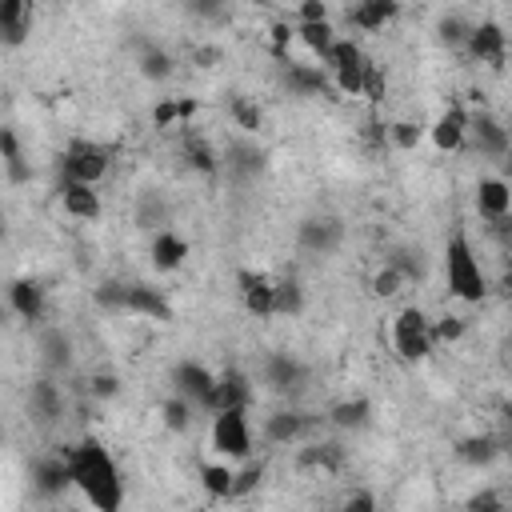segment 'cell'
<instances>
[{
  "instance_id": "1",
  "label": "cell",
  "mask_w": 512,
  "mask_h": 512,
  "mask_svg": "<svg viewBox=\"0 0 512 512\" xmlns=\"http://www.w3.org/2000/svg\"><path fill=\"white\" fill-rule=\"evenodd\" d=\"M64 460H68V476H72V488L96 508V512H120L124 508V476L112 460V452L96 440V436H84L76 444H60Z\"/></svg>"
},
{
  "instance_id": "2",
  "label": "cell",
  "mask_w": 512,
  "mask_h": 512,
  "mask_svg": "<svg viewBox=\"0 0 512 512\" xmlns=\"http://www.w3.org/2000/svg\"><path fill=\"white\" fill-rule=\"evenodd\" d=\"M444 284H448V296L460 304H484L488 300V276H484L480 256L464 232H452L444 244Z\"/></svg>"
},
{
  "instance_id": "3",
  "label": "cell",
  "mask_w": 512,
  "mask_h": 512,
  "mask_svg": "<svg viewBox=\"0 0 512 512\" xmlns=\"http://www.w3.org/2000/svg\"><path fill=\"white\" fill-rule=\"evenodd\" d=\"M428 324H432V316H428L420 304H404V308L392 316V324H388V344H392V352H396L404 364H420V360H428V356L436 352Z\"/></svg>"
},
{
  "instance_id": "4",
  "label": "cell",
  "mask_w": 512,
  "mask_h": 512,
  "mask_svg": "<svg viewBox=\"0 0 512 512\" xmlns=\"http://www.w3.org/2000/svg\"><path fill=\"white\" fill-rule=\"evenodd\" d=\"M208 448L220 460H248L256 440H252V424H248V408H220L212 412V428H208Z\"/></svg>"
},
{
  "instance_id": "5",
  "label": "cell",
  "mask_w": 512,
  "mask_h": 512,
  "mask_svg": "<svg viewBox=\"0 0 512 512\" xmlns=\"http://www.w3.org/2000/svg\"><path fill=\"white\" fill-rule=\"evenodd\" d=\"M108 168H112V148H104L96 140H72L56 160L60 180H80V184H96V188L108 176Z\"/></svg>"
},
{
  "instance_id": "6",
  "label": "cell",
  "mask_w": 512,
  "mask_h": 512,
  "mask_svg": "<svg viewBox=\"0 0 512 512\" xmlns=\"http://www.w3.org/2000/svg\"><path fill=\"white\" fill-rule=\"evenodd\" d=\"M508 128H504V120L496 116V112H488V108H476V112H468V132H464V148H472L480 160H492V164H504V156H508Z\"/></svg>"
},
{
  "instance_id": "7",
  "label": "cell",
  "mask_w": 512,
  "mask_h": 512,
  "mask_svg": "<svg viewBox=\"0 0 512 512\" xmlns=\"http://www.w3.org/2000/svg\"><path fill=\"white\" fill-rule=\"evenodd\" d=\"M316 428V416L304 412V408H272L260 424V440L272 444V448H296L300 440H308Z\"/></svg>"
},
{
  "instance_id": "8",
  "label": "cell",
  "mask_w": 512,
  "mask_h": 512,
  "mask_svg": "<svg viewBox=\"0 0 512 512\" xmlns=\"http://www.w3.org/2000/svg\"><path fill=\"white\" fill-rule=\"evenodd\" d=\"M260 380L276 396H300L304 384H308V364L292 352H268L260 360Z\"/></svg>"
},
{
  "instance_id": "9",
  "label": "cell",
  "mask_w": 512,
  "mask_h": 512,
  "mask_svg": "<svg viewBox=\"0 0 512 512\" xmlns=\"http://www.w3.org/2000/svg\"><path fill=\"white\" fill-rule=\"evenodd\" d=\"M252 376L240 368V364H228V368H220L216 372V380H212V388H208V396H204V408L200 412H220V408H248L252 404Z\"/></svg>"
},
{
  "instance_id": "10",
  "label": "cell",
  "mask_w": 512,
  "mask_h": 512,
  "mask_svg": "<svg viewBox=\"0 0 512 512\" xmlns=\"http://www.w3.org/2000/svg\"><path fill=\"white\" fill-rule=\"evenodd\" d=\"M344 244V224H340V216H328V212H320V216H304L300 224H296V248L304 252V256H332L336 248Z\"/></svg>"
},
{
  "instance_id": "11",
  "label": "cell",
  "mask_w": 512,
  "mask_h": 512,
  "mask_svg": "<svg viewBox=\"0 0 512 512\" xmlns=\"http://www.w3.org/2000/svg\"><path fill=\"white\" fill-rule=\"evenodd\" d=\"M292 464L304 476H340L344 464H348V452H344L340 440H316V436H308V440H300Z\"/></svg>"
},
{
  "instance_id": "12",
  "label": "cell",
  "mask_w": 512,
  "mask_h": 512,
  "mask_svg": "<svg viewBox=\"0 0 512 512\" xmlns=\"http://www.w3.org/2000/svg\"><path fill=\"white\" fill-rule=\"evenodd\" d=\"M464 56L484 64V68H504L508 60V32L500 20H480L468 28V40H464Z\"/></svg>"
},
{
  "instance_id": "13",
  "label": "cell",
  "mask_w": 512,
  "mask_h": 512,
  "mask_svg": "<svg viewBox=\"0 0 512 512\" xmlns=\"http://www.w3.org/2000/svg\"><path fill=\"white\" fill-rule=\"evenodd\" d=\"M4 300H8L12 316H20V320L32 324V328H40V324L48 320V288H44L40 280H32V276H16V280L4 288Z\"/></svg>"
},
{
  "instance_id": "14",
  "label": "cell",
  "mask_w": 512,
  "mask_h": 512,
  "mask_svg": "<svg viewBox=\"0 0 512 512\" xmlns=\"http://www.w3.org/2000/svg\"><path fill=\"white\" fill-rule=\"evenodd\" d=\"M272 288H276V276H268V272H260V268H240V272H236L240 304H244V312L256 316V320H272V316H276Z\"/></svg>"
},
{
  "instance_id": "15",
  "label": "cell",
  "mask_w": 512,
  "mask_h": 512,
  "mask_svg": "<svg viewBox=\"0 0 512 512\" xmlns=\"http://www.w3.org/2000/svg\"><path fill=\"white\" fill-rule=\"evenodd\" d=\"M36 352H40L44 372H52V376H64V372L76 364V340H72V332H64L60 324H40V332H36Z\"/></svg>"
},
{
  "instance_id": "16",
  "label": "cell",
  "mask_w": 512,
  "mask_h": 512,
  "mask_svg": "<svg viewBox=\"0 0 512 512\" xmlns=\"http://www.w3.org/2000/svg\"><path fill=\"white\" fill-rule=\"evenodd\" d=\"M64 408H68V404H64V392H60V384H56L52 372L28 384V420H32V424L56 428V424L64 420Z\"/></svg>"
},
{
  "instance_id": "17",
  "label": "cell",
  "mask_w": 512,
  "mask_h": 512,
  "mask_svg": "<svg viewBox=\"0 0 512 512\" xmlns=\"http://www.w3.org/2000/svg\"><path fill=\"white\" fill-rule=\"evenodd\" d=\"M476 212L504 232L508 228V212H512V184L504 176H480L476 180Z\"/></svg>"
},
{
  "instance_id": "18",
  "label": "cell",
  "mask_w": 512,
  "mask_h": 512,
  "mask_svg": "<svg viewBox=\"0 0 512 512\" xmlns=\"http://www.w3.org/2000/svg\"><path fill=\"white\" fill-rule=\"evenodd\" d=\"M464 132H468V108H464L460 100H452V104L424 128V136L432 140L436 152H460V148H464Z\"/></svg>"
},
{
  "instance_id": "19",
  "label": "cell",
  "mask_w": 512,
  "mask_h": 512,
  "mask_svg": "<svg viewBox=\"0 0 512 512\" xmlns=\"http://www.w3.org/2000/svg\"><path fill=\"white\" fill-rule=\"evenodd\" d=\"M212 380H216V372H212L208 364H200V360H180V364H172V372H168V388H172L176 396L192 400L196 412L204 408V396H208Z\"/></svg>"
},
{
  "instance_id": "20",
  "label": "cell",
  "mask_w": 512,
  "mask_h": 512,
  "mask_svg": "<svg viewBox=\"0 0 512 512\" xmlns=\"http://www.w3.org/2000/svg\"><path fill=\"white\" fill-rule=\"evenodd\" d=\"M280 84L288 96H324L332 92V80H328V68L320 64H300V60H284L280 64Z\"/></svg>"
},
{
  "instance_id": "21",
  "label": "cell",
  "mask_w": 512,
  "mask_h": 512,
  "mask_svg": "<svg viewBox=\"0 0 512 512\" xmlns=\"http://www.w3.org/2000/svg\"><path fill=\"white\" fill-rule=\"evenodd\" d=\"M32 488L40 500H60L68 488H72V476H68V460L64 452H48V456H36L32 464Z\"/></svg>"
},
{
  "instance_id": "22",
  "label": "cell",
  "mask_w": 512,
  "mask_h": 512,
  "mask_svg": "<svg viewBox=\"0 0 512 512\" xmlns=\"http://www.w3.org/2000/svg\"><path fill=\"white\" fill-rule=\"evenodd\" d=\"M60 192V208L72 216V220H84V224H96L104 216V200L96 192V184H80V180H60L56 184Z\"/></svg>"
},
{
  "instance_id": "23",
  "label": "cell",
  "mask_w": 512,
  "mask_h": 512,
  "mask_svg": "<svg viewBox=\"0 0 512 512\" xmlns=\"http://www.w3.org/2000/svg\"><path fill=\"white\" fill-rule=\"evenodd\" d=\"M124 312H128V316H140V320H160V324H168V320L176 316L172 300H168L160 288L140 284V280L128 284V292H124Z\"/></svg>"
},
{
  "instance_id": "24",
  "label": "cell",
  "mask_w": 512,
  "mask_h": 512,
  "mask_svg": "<svg viewBox=\"0 0 512 512\" xmlns=\"http://www.w3.org/2000/svg\"><path fill=\"white\" fill-rule=\"evenodd\" d=\"M148 256H152V268H156V272H176V268L192 256V244H188L176 228H168V224H164V228H156V232H152Z\"/></svg>"
},
{
  "instance_id": "25",
  "label": "cell",
  "mask_w": 512,
  "mask_h": 512,
  "mask_svg": "<svg viewBox=\"0 0 512 512\" xmlns=\"http://www.w3.org/2000/svg\"><path fill=\"white\" fill-rule=\"evenodd\" d=\"M372 400L368 396H344V400H336V404H328V412H324V424L328 428H336V432H360V428H368L372 424Z\"/></svg>"
},
{
  "instance_id": "26",
  "label": "cell",
  "mask_w": 512,
  "mask_h": 512,
  "mask_svg": "<svg viewBox=\"0 0 512 512\" xmlns=\"http://www.w3.org/2000/svg\"><path fill=\"white\" fill-rule=\"evenodd\" d=\"M452 452H456V460L468 464V468H492V464L504 456V440L492 436V432H472V436H460Z\"/></svg>"
},
{
  "instance_id": "27",
  "label": "cell",
  "mask_w": 512,
  "mask_h": 512,
  "mask_svg": "<svg viewBox=\"0 0 512 512\" xmlns=\"http://www.w3.org/2000/svg\"><path fill=\"white\" fill-rule=\"evenodd\" d=\"M200 112V100L196 96H160L152 104V128L160 132H172V128H188Z\"/></svg>"
},
{
  "instance_id": "28",
  "label": "cell",
  "mask_w": 512,
  "mask_h": 512,
  "mask_svg": "<svg viewBox=\"0 0 512 512\" xmlns=\"http://www.w3.org/2000/svg\"><path fill=\"white\" fill-rule=\"evenodd\" d=\"M400 16V0H356L348 8V24L356 32H380Z\"/></svg>"
},
{
  "instance_id": "29",
  "label": "cell",
  "mask_w": 512,
  "mask_h": 512,
  "mask_svg": "<svg viewBox=\"0 0 512 512\" xmlns=\"http://www.w3.org/2000/svg\"><path fill=\"white\" fill-rule=\"evenodd\" d=\"M0 164H4L8 184H28L32 180V164L24 160V144H20L12 124H0Z\"/></svg>"
},
{
  "instance_id": "30",
  "label": "cell",
  "mask_w": 512,
  "mask_h": 512,
  "mask_svg": "<svg viewBox=\"0 0 512 512\" xmlns=\"http://www.w3.org/2000/svg\"><path fill=\"white\" fill-rule=\"evenodd\" d=\"M32 28V0H0V44H24Z\"/></svg>"
},
{
  "instance_id": "31",
  "label": "cell",
  "mask_w": 512,
  "mask_h": 512,
  "mask_svg": "<svg viewBox=\"0 0 512 512\" xmlns=\"http://www.w3.org/2000/svg\"><path fill=\"white\" fill-rule=\"evenodd\" d=\"M180 156H184V164H188L192 172H200V176H216V172H220V152H216V144H212V140H204V136L184 132Z\"/></svg>"
},
{
  "instance_id": "32",
  "label": "cell",
  "mask_w": 512,
  "mask_h": 512,
  "mask_svg": "<svg viewBox=\"0 0 512 512\" xmlns=\"http://www.w3.org/2000/svg\"><path fill=\"white\" fill-rule=\"evenodd\" d=\"M220 168H232L236 176H256L264 168V148L252 136H244V140L228 144V152L220 156Z\"/></svg>"
},
{
  "instance_id": "33",
  "label": "cell",
  "mask_w": 512,
  "mask_h": 512,
  "mask_svg": "<svg viewBox=\"0 0 512 512\" xmlns=\"http://www.w3.org/2000/svg\"><path fill=\"white\" fill-rule=\"evenodd\" d=\"M296 24V20H292ZM332 40H336V28H332V20H316V24H296V44H304V52L316 60V64H324V56H328V48H332Z\"/></svg>"
},
{
  "instance_id": "34",
  "label": "cell",
  "mask_w": 512,
  "mask_h": 512,
  "mask_svg": "<svg viewBox=\"0 0 512 512\" xmlns=\"http://www.w3.org/2000/svg\"><path fill=\"white\" fill-rule=\"evenodd\" d=\"M136 72H140L144 80L160 84V80H168V76L176 72V56H172L168 48H160V44H144V48L136 52Z\"/></svg>"
},
{
  "instance_id": "35",
  "label": "cell",
  "mask_w": 512,
  "mask_h": 512,
  "mask_svg": "<svg viewBox=\"0 0 512 512\" xmlns=\"http://www.w3.org/2000/svg\"><path fill=\"white\" fill-rule=\"evenodd\" d=\"M272 304H276V316H284V320H296V316L304 312V304H308V296H304V284H300L296 276H276V288H272Z\"/></svg>"
},
{
  "instance_id": "36",
  "label": "cell",
  "mask_w": 512,
  "mask_h": 512,
  "mask_svg": "<svg viewBox=\"0 0 512 512\" xmlns=\"http://www.w3.org/2000/svg\"><path fill=\"white\" fill-rule=\"evenodd\" d=\"M232 460H204L200 464V488H204V496L208 500H228V492H232Z\"/></svg>"
},
{
  "instance_id": "37",
  "label": "cell",
  "mask_w": 512,
  "mask_h": 512,
  "mask_svg": "<svg viewBox=\"0 0 512 512\" xmlns=\"http://www.w3.org/2000/svg\"><path fill=\"white\" fill-rule=\"evenodd\" d=\"M392 268H400V276L408 280V284H416V280H424L428 276V260H424V248H416V244H396V248H388V256H384Z\"/></svg>"
},
{
  "instance_id": "38",
  "label": "cell",
  "mask_w": 512,
  "mask_h": 512,
  "mask_svg": "<svg viewBox=\"0 0 512 512\" xmlns=\"http://www.w3.org/2000/svg\"><path fill=\"white\" fill-rule=\"evenodd\" d=\"M192 420H196V404H192V400H184V396H176V392H168V396L160 400V424H164L168 432H188Z\"/></svg>"
},
{
  "instance_id": "39",
  "label": "cell",
  "mask_w": 512,
  "mask_h": 512,
  "mask_svg": "<svg viewBox=\"0 0 512 512\" xmlns=\"http://www.w3.org/2000/svg\"><path fill=\"white\" fill-rule=\"evenodd\" d=\"M364 72H368V56H360V60H352V64H340V68H332V72H328L332 92H340V96H364Z\"/></svg>"
},
{
  "instance_id": "40",
  "label": "cell",
  "mask_w": 512,
  "mask_h": 512,
  "mask_svg": "<svg viewBox=\"0 0 512 512\" xmlns=\"http://www.w3.org/2000/svg\"><path fill=\"white\" fill-rule=\"evenodd\" d=\"M164 224H168V200L160 192H140V200H136V228L156 232Z\"/></svg>"
},
{
  "instance_id": "41",
  "label": "cell",
  "mask_w": 512,
  "mask_h": 512,
  "mask_svg": "<svg viewBox=\"0 0 512 512\" xmlns=\"http://www.w3.org/2000/svg\"><path fill=\"white\" fill-rule=\"evenodd\" d=\"M228 116H232V124H236L244 136H256V132L264 128V108H260L256 100H248V96H232V100H228Z\"/></svg>"
},
{
  "instance_id": "42",
  "label": "cell",
  "mask_w": 512,
  "mask_h": 512,
  "mask_svg": "<svg viewBox=\"0 0 512 512\" xmlns=\"http://www.w3.org/2000/svg\"><path fill=\"white\" fill-rule=\"evenodd\" d=\"M260 484H264V464L248 456V460H240V464L232 468V492H228V500H244V496H252Z\"/></svg>"
},
{
  "instance_id": "43",
  "label": "cell",
  "mask_w": 512,
  "mask_h": 512,
  "mask_svg": "<svg viewBox=\"0 0 512 512\" xmlns=\"http://www.w3.org/2000/svg\"><path fill=\"white\" fill-rule=\"evenodd\" d=\"M368 288H372V296H376V300H396V296H400V292L408 288V280L400 276V268H392V264L384 260V264H380V268L372 272Z\"/></svg>"
},
{
  "instance_id": "44",
  "label": "cell",
  "mask_w": 512,
  "mask_h": 512,
  "mask_svg": "<svg viewBox=\"0 0 512 512\" xmlns=\"http://www.w3.org/2000/svg\"><path fill=\"white\" fill-rule=\"evenodd\" d=\"M428 332H432V344H436V348H440V344H456V340L468 332V320L456 316V312H444V316H436V320L428 324Z\"/></svg>"
},
{
  "instance_id": "45",
  "label": "cell",
  "mask_w": 512,
  "mask_h": 512,
  "mask_svg": "<svg viewBox=\"0 0 512 512\" xmlns=\"http://www.w3.org/2000/svg\"><path fill=\"white\" fill-rule=\"evenodd\" d=\"M420 140H424V124H416V120H396V124H388V144H392V148L416 152Z\"/></svg>"
},
{
  "instance_id": "46",
  "label": "cell",
  "mask_w": 512,
  "mask_h": 512,
  "mask_svg": "<svg viewBox=\"0 0 512 512\" xmlns=\"http://www.w3.org/2000/svg\"><path fill=\"white\" fill-rule=\"evenodd\" d=\"M124 292H128V280H100L92 288V300L104 312H124Z\"/></svg>"
},
{
  "instance_id": "47",
  "label": "cell",
  "mask_w": 512,
  "mask_h": 512,
  "mask_svg": "<svg viewBox=\"0 0 512 512\" xmlns=\"http://www.w3.org/2000/svg\"><path fill=\"white\" fill-rule=\"evenodd\" d=\"M468 20L464 16H444L440 24H436V32H440V44L444 48H452V52H460L464 56V40H468Z\"/></svg>"
},
{
  "instance_id": "48",
  "label": "cell",
  "mask_w": 512,
  "mask_h": 512,
  "mask_svg": "<svg viewBox=\"0 0 512 512\" xmlns=\"http://www.w3.org/2000/svg\"><path fill=\"white\" fill-rule=\"evenodd\" d=\"M84 392H88V400H96V404H100V400H116V396H120V376L108 372V368H100V372L88 376Z\"/></svg>"
},
{
  "instance_id": "49",
  "label": "cell",
  "mask_w": 512,
  "mask_h": 512,
  "mask_svg": "<svg viewBox=\"0 0 512 512\" xmlns=\"http://www.w3.org/2000/svg\"><path fill=\"white\" fill-rule=\"evenodd\" d=\"M292 40H296V24H292V20H276V24H268V52H272L280 64L288 60Z\"/></svg>"
},
{
  "instance_id": "50",
  "label": "cell",
  "mask_w": 512,
  "mask_h": 512,
  "mask_svg": "<svg viewBox=\"0 0 512 512\" xmlns=\"http://www.w3.org/2000/svg\"><path fill=\"white\" fill-rule=\"evenodd\" d=\"M184 8H188L196 20H204V24H216V20L228 16V0H184Z\"/></svg>"
},
{
  "instance_id": "51",
  "label": "cell",
  "mask_w": 512,
  "mask_h": 512,
  "mask_svg": "<svg viewBox=\"0 0 512 512\" xmlns=\"http://www.w3.org/2000/svg\"><path fill=\"white\" fill-rule=\"evenodd\" d=\"M316 20H328V0H300L296 24H316Z\"/></svg>"
},
{
  "instance_id": "52",
  "label": "cell",
  "mask_w": 512,
  "mask_h": 512,
  "mask_svg": "<svg viewBox=\"0 0 512 512\" xmlns=\"http://www.w3.org/2000/svg\"><path fill=\"white\" fill-rule=\"evenodd\" d=\"M220 60H224V52H220L216 44H196V48H192V64H196V68H216Z\"/></svg>"
},
{
  "instance_id": "53",
  "label": "cell",
  "mask_w": 512,
  "mask_h": 512,
  "mask_svg": "<svg viewBox=\"0 0 512 512\" xmlns=\"http://www.w3.org/2000/svg\"><path fill=\"white\" fill-rule=\"evenodd\" d=\"M468 508L496 512V508H504V496H496V492H476V496H468Z\"/></svg>"
},
{
  "instance_id": "54",
  "label": "cell",
  "mask_w": 512,
  "mask_h": 512,
  "mask_svg": "<svg viewBox=\"0 0 512 512\" xmlns=\"http://www.w3.org/2000/svg\"><path fill=\"white\" fill-rule=\"evenodd\" d=\"M344 508H352V512H372V508H376V496H372V492H348V496H344Z\"/></svg>"
},
{
  "instance_id": "55",
  "label": "cell",
  "mask_w": 512,
  "mask_h": 512,
  "mask_svg": "<svg viewBox=\"0 0 512 512\" xmlns=\"http://www.w3.org/2000/svg\"><path fill=\"white\" fill-rule=\"evenodd\" d=\"M8 320H12V308H8V300H4V296H0V328H4V324H8Z\"/></svg>"
},
{
  "instance_id": "56",
  "label": "cell",
  "mask_w": 512,
  "mask_h": 512,
  "mask_svg": "<svg viewBox=\"0 0 512 512\" xmlns=\"http://www.w3.org/2000/svg\"><path fill=\"white\" fill-rule=\"evenodd\" d=\"M0 240H4V220H0Z\"/></svg>"
},
{
  "instance_id": "57",
  "label": "cell",
  "mask_w": 512,
  "mask_h": 512,
  "mask_svg": "<svg viewBox=\"0 0 512 512\" xmlns=\"http://www.w3.org/2000/svg\"><path fill=\"white\" fill-rule=\"evenodd\" d=\"M180 4H184V0H180Z\"/></svg>"
}]
</instances>
